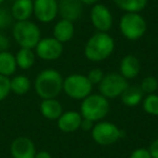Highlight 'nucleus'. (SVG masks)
Returning <instances> with one entry per match:
<instances>
[{"label":"nucleus","instance_id":"f257e3e1","mask_svg":"<svg viewBox=\"0 0 158 158\" xmlns=\"http://www.w3.org/2000/svg\"><path fill=\"white\" fill-rule=\"evenodd\" d=\"M64 79L54 68H46L37 75L34 82V88L38 97L42 100L56 99L63 91Z\"/></svg>","mask_w":158,"mask_h":158},{"label":"nucleus","instance_id":"f03ea898","mask_svg":"<svg viewBox=\"0 0 158 158\" xmlns=\"http://www.w3.org/2000/svg\"><path fill=\"white\" fill-rule=\"evenodd\" d=\"M115 50V41L107 33L98 31L89 38L85 46V55L91 62H102Z\"/></svg>","mask_w":158,"mask_h":158},{"label":"nucleus","instance_id":"7ed1b4c3","mask_svg":"<svg viewBox=\"0 0 158 158\" xmlns=\"http://www.w3.org/2000/svg\"><path fill=\"white\" fill-rule=\"evenodd\" d=\"M110 112V102L102 94H90L82 100L80 105V114L82 118L92 123L103 120Z\"/></svg>","mask_w":158,"mask_h":158},{"label":"nucleus","instance_id":"20e7f679","mask_svg":"<svg viewBox=\"0 0 158 158\" xmlns=\"http://www.w3.org/2000/svg\"><path fill=\"white\" fill-rule=\"evenodd\" d=\"M12 36L21 48L26 49H35L41 39L39 27L29 20L16 22L12 28Z\"/></svg>","mask_w":158,"mask_h":158},{"label":"nucleus","instance_id":"39448f33","mask_svg":"<svg viewBox=\"0 0 158 158\" xmlns=\"http://www.w3.org/2000/svg\"><path fill=\"white\" fill-rule=\"evenodd\" d=\"M119 29L126 39L135 41L145 35L147 24L140 13H125L119 21Z\"/></svg>","mask_w":158,"mask_h":158},{"label":"nucleus","instance_id":"423d86ee","mask_svg":"<svg viewBox=\"0 0 158 158\" xmlns=\"http://www.w3.org/2000/svg\"><path fill=\"white\" fill-rule=\"evenodd\" d=\"M91 136L97 144L107 146L125 138L126 132L110 121H98L91 130Z\"/></svg>","mask_w":158,"mask_h":158},{"label":"nucleus","instance_id":"0eeeda50","mask_svg":"<svg viewBox=\"0 0 158 158\" xmlns=\"http://www.w3.org/2000/svg\"><path fill=\"white\" fill-rule=\"evenodd\" d=\"M92 84L86 75L72 74L64 78L63 91L73 100H84L92 92Z\"/></svg>","mask_w":158,"mask_h":158},{"label":"nucleus","instance_id":"6e6552de","mask_svg":"<svg viewBox=\"0 0 158 158\" xmlns=\"http://www.w3.org/2000/svg\"><path fill=\"white\" fill-rule=\"evenodd\" d=\"M128 86H129L128 80L123 75L110 73V74L104 75V78L99 84L100 94L105 97L107 100L120 98Z\"/></svg>","mask_w":158,"mask_h":158},{"label":"nucleus","instance_id":"1a4fd4ad","mask_svg":"<svg viewBox=\"0 0 158 158\" xmlns=\"http://www.w3.org/2000/svg\"><path fill=\"white\" fill-rule=\"evenodd\" d=\"M35 50L36 55L39 59L44 61H55L63 54L64 46L54 37H47L39 40Z\"/></svg>","mask_w":158,"mask_h":158},{"label":"nucleus","instance_id":"9d476101","mask_svg":"<svg viewBox=\"0 0 158 158\" xmlns=\"http://www.w3.org/2000/svg\"><path fill=\"white\" fill-rule=\"evenodd\" d=\"M90 20L98 31L107 33L113 26V14L105 5L95 3L90 12Z\"/></svg>","mask_w":158,"mask_h":158},{"label":"nucleus","instance_id":"9b49d317","mask_svg":"<svg viewBox=\"0 0 158 158\" xmlns=\"http://www.w3.org/2000/svg\"><path fill=\"white\" fill-rule=\"evenodd\" d=\"M59 14L57 0H34V15L41 23H51Z\"/></svg>","mask_w":158,"mask_h":158},{"label":"nucleus","instance_id":"f8f14e48","mask_svg":"<svg viewBox=\"0 0 158 158\" xmlns=\"http://www.w3.org/2000/svg\"><path fill=\"white\" fill-rule=\"evenodd\" d=\"M11 156L13 158H34L36 155V146L27 136H18L10 146Z\"/></svg>","mask_w":158,"mask_h":158},{"label":"nucleus","instance_id":"ddd939ff","mask_svg":"<svg viewBox=\"0 0 158 158\" xmlns=\"http://www.w3.org/2000/svg\"><path fill=\"white\" fill-rule=\"evenodd\" d=\"M59 14L64 20L76 22L84 12V6L80 0H59Z\"/></svg>","mask_w":158,"mask_h":158},{"label":"nucleus","instance_id":"4468645a","mask_svg":"<svg viewBox=\"0 0 158 158\" xmlns=\"http://www.w3.org/2000/svg\"><path fill=\"white\" fill-rule=\"evenodd\" d=\"M81 120V114L76 112V110L63 112V114L57 119V128L64 133H73V132L80 129Z\"/></svg>","mask_w":158,"mask_h":158},{"label":"nucleus","instance_id":"2eb2a0df","mask_svg":"<svg viewBox=\"0 0 158 158\" xmlns=\"http://www.w3.org/2000/svg\"><path fill=\"white\" fill-rule=\"evenodd\" d=\"M119 70H120V75H123L127 80L135 78L141 70L140 61L133 54L125 55L119 64Z\"/></svg>","mask_w":158,"mask_h":158},{"label":"nucleus","instance_id":"dca6fc26","mask_svg":"<svg viewBox=\"0 0 158 158\" xmlns=\"http://www.w3.org/2000/svg\"><path fill=\"white\" fill-rule=\"evenodd\" d=\"M11 14L13 20L16 22L29 20L34 14V1L33 0H15L12 5Z\"/></svg>","mask_w":158,"mask_h":158},{"label":"nucleus","instance_id":"f3484780","mask_svg":"<svg viewBox=\"0 0 158 158\" xmlns=\"http://www.w3.org/2000/svg\"><path fill=\"white\" fill-rule=\"evenodd\" d=\"M75 34V27L74 23L70 21L61 19L55 23L53 27V37L60 41L61 44H65L73 39Z\"/></svg>","mask_w":158,"mask_h":158},{"label":"nucleus","instance_id":"a211bd4d","mask_svg":"<svg viewBox=\"0 0 158 158\" xmlns=\"http://www.w3.org/2000/svg\"><path fill=\"white\" fill-rule=\"evenodd\" d=\"M40 113L49 120H57L63 114V106L56 99H46L40 103Z\"/></svg>","mask_w":158,"mask_h":158},{"label":"nucleus","instance_id":"6ab92c4d","mask_svg":"<svg viewBox=\"0 0 158 158\" xmlns=\"http://www.w3.org/2000/svg\"><path fill=\"white\" fill-rule=\"evenodd\" d=\"M121 102L128 107L138 106L144 99V93L138 86H128V88L120 95Z\"/></svg>","mask_w":158,"mask_h":158},{"label":"nucleus","instance_id":"aec40b11","mask_svg":"<svg viewBox=\"0 0 158 158\" xmlns=\"http://www.w3.org/2000/svg\"><path fill=\"white\" fill-rule=\"evenodd\" d=\"M16 60L15 55H13L9 51L0 52V75L9 77L13 75L16 70Z\"/></svg>","mask_w":158,"mask_h":158},{"label":"nucleus","instance_id":"412c9836","mask_svg":"<svg viewBox=\"0 0 158 158\" xmlns=\"http://www.w3.org/2000/svg\"><path fill=\"white\" fill-rule=\"evenodd\" d=\"M15 60L18 67L22 68V69H29L35 64L36 53L33 51V49L21 48L16 53Z\"/></svg>","mask_w":158,"mask_h":158},{"label":"nucleus","instance_id":"4be33fe9","mask_svg":"<svg viewBox=\"0 0 158 158\" xmlns=\"http://www.w3.org/2000/svg\"><path fill=\"white\" fill-rule=\"evenodd\" d=\"M10 87H11V92L18 95H24L31 90V82L28 77L25 75H18L10 79Z\"/></svg>","mask_w":158,"mask_h":158},{"label":"nucleus","instance_id":"5701e85b","mask_svg":"<svg viewBox=\"0 0 158 158\" xmlns=\"http://www.w3.org/2000/svg\"><path fill=\"white\" fill-rule=\"evenodd\" d=\"M114 3L126 13H140L147 6V0H113Z\"/></svg>","mask_w":158,"mask_h":158},{"label":"nucleus","instance_id":"b1692460","mask_svg":"<svg viewBox=\"0 0 158 158\" xmlns=\"http://www.w3.org/2000/svg\"><path fill=\"white\" fill-rule=\"evenodd\" d=\"M142 102L143 108L147 114L152 116H158V94H147Z\"/></svg>","mask_w":158,"mask_h":158},{"label":"nucleus","instance_id":"393cba45","mask_svg":"<svg viewBox=\"0 0 158 158\" xmlns=\"http://www.w3.org/2000/svg\"><path fill=\"white\" fill-rule=\"evenodd\" d=\"M141 90L145 94H153L158 89V79L154 76H147L141 82Z\"/></svg>","mask_w":158,"mask_h":158},{"label":"nucleus","instance_id":"a878e982","mask_svg":"<svg viewBox=\"0 0 158 158\" xmlns=\"http://www.w3.org/2000/svg\"><path fill=\"white\" fill-rule=\"evenodd\" d=\"M11 92V87H10V78L0 75V102L7 99L8 95Z\"/></svg>","mask_w":158,"mask_h":158},{"label":"nucleus","instance_id":"bb28decb","mask_svg":"<svg viewBox=\"0 0 158 158\" xmlns=\"http://www.w3.org/2000/svg\"><path fill=\"white\" fill-rule=\"evenodd\" d=\"M12 20L11 11H8L6 8H0V31L8 28L12 24Z\"/></svg>","mask_w":158,"mask_h":158},{"label":"nucleus","instance_id":"cd10ccee","mask_svg":"<svg viewBox=\"0 0 158 158\" xmlns=\"http://www.w3.org/2000/svg\"><path fill=\"white\" fill-rule=\"evenodd\" d=\"M87 78L89 79V81L92 84V86L94 85H99L102 81V79L104 78V73L101 68H93L87 75Z\"/></svg>","mask_w":158,"mask_h":158},{"label":"nucleus","instance_id":"c85d7f7f","mask_svg":"<svg viewBox=\"0 0 158 158\" xmlns=\"http://www.w3.org/2000/svg\"><path fill=\"white\" fill-rule=\"evenodd\" d=\"M129 158H152V156H151V153H149L148 148L139 147V148L134 149V151L130 154Z\"/></svg>","mask_w":158,"mask_h":158},{"label":"nucleus","instance_id":"c756f323","mask_svg":"<svg viewBox=\"0 0 158 158\" xmlns=\"http://www.w3.org/2000/svg\"><path fill=\"white\" fill-rule=\"evenodd\" d=\"M10 48V40L6 35L0 33V52L3 51H8Z\"/></svg>","mask_w":158,"mask_h":158},{"label":"nucleus","instance_id":"7c9ffc66","mask_svg":"<svg viewBox=\"0 0 158 158\" xmlns=\"http://www.w3.org/2000/svg\"><path fill=\"white\" fill-rule=\"evenodd\" d=\"M148 151L151 153L152 158H158V139L154 140L151 143V145L148 147Z\"/></svg>","mask_w":158,"mask_h":158},{"label":"nucleus","instance_id":"2f4dec72","mask_svg":"<svg viewBox=\"0 0 158 158\" xmlns=\"http://www.w3.org/2000/svg\"><path fill=\"white\" fill-rule=\"evenodd\" d=\"M93 123L91 120H89V119H86V118H82L81 120V123H80V129L84 130V131L86 132H89L92 130L93 128Z\"/></svg>","mask_w":158,"mask_h":158},{"label":"nucleus","instance_id":"473e14b6","mask_svg":"<svg viewBox=\"0 0 158 158\" xmlns=\"http://www.w3.org/2000/svg\"><path fill=\"white\" fill-rule=\"evenodd\" d=\"M34 158H52V156H51V154L49 153V152L40 151V152H38V153H36Z\"/></svg>","mask_w":158,"mask_h":158},{"label":"nucleus","instance_id":"72a5a7b5","mask_svg":"<svg viewBox=\"0 0 158 158\" xmlns=\"http://www.w3.org/2000/svg\"><path fill=\"white\" fill-rule=\"evenodd\" d=\"M81 1L82 5H86V6H94L95 3H98L99 0H80Z\"/></svg>","mask_w":158,"mask_h":158},{"label":"nucleus","instance_id":"f704fd0d","mask_svg":"<svg viewBox=\"0 0 158 158\" xmlns=\"http://www.w3.org/2000/svg\"><path fill=\"white\" fill-rule=\"evenodd\" d=\"M3 1H5V0H0V5H1V3H2Z\"/></svg>","mask_w":158,"mask_h":158},{"label":"nucleus","instance_id":"c9c22d12","mask_svg":"<svg viewBox=\"0 0 158 158\" xmlns=\"http://www.w3.org/2000/svg\"><path fill=\"white\" fill-rule=\"evenodd\" d=\"M157 44H158V40H157Z\"/></svg>","mask_w":158,"mask_h":158}]
</instances>
